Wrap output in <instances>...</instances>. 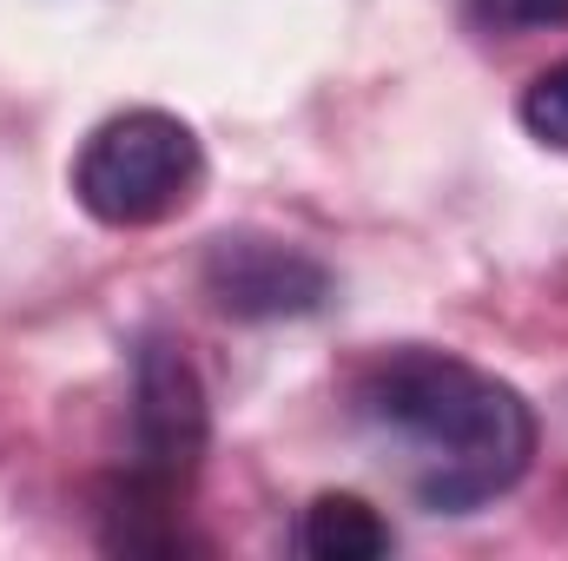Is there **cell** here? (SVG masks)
I'll return each instance as SVG.
<instances>
[{
    "mask_svg": "<svg viewBox=\"0 0 568 561\" xmlns=\"http://www.w3.org/2000/svg\"><path fill=\"white\" fill-rule=\"evenodd\" d=\"M351 417L429 516H469L509 496L536 456V410L523 390L429 344L364 364L351 384Z\"/></svg>",
    "mask_w": 568,
    "mask_h": 561,
    "instance_id": "1",
    "label": "cell"
},
{
    "mask_svg": "<svg viewBox=\"0 0 568 561\" xmlns=\"http://www.w3.org/2000/svg\"><path fill=\"white\" fill-rule=\"evenodd\" d=\"M199 185H205V152L185 120H172L159 106L100 120L73 159L80 212L113 232H145V225L179 218L199 198Z\"/></svg>",
    "mask_w": 568,
    "mask_h": 561,
    "instance_id": "2",
    "label": "cell"
},
{
    "mask_svg": "<svg viewBox=\"0 0 568 561\" xmlns=\"http://www.w3.org/2000/svg\"><path fill=\"white\" fill-rule=\"evenodd\" d=\"M212 442V410H205V384L185 357L179 337L145 330L133 350V456H126V482L159 496V502H185L199 462Z\"/></svg>",
    "mask_w": 568,
    "mask_h": 561,
    "instance_id": "3",
    "label": "cell"
},
{
    "mask_svg": "<svg viewBox=\"0 0 568 561\" xmlns=\"http://www.w3.org/2000/svg\"><path fill=\"white\" fill-rule=\"evenodd\" d=\"M199 278H205V297H212L225 317H245V324L311 317V310H324V297H331V272H324L304 245H284V238H265V232L212 238Z\"/></svg>",
    "mask_w": 568,
    "mask_h": 561,
    "instance_id": "4",
    "label": "cell"
},
{
    "mask_svg": "<svg viewBox=\"0 0 568 561\" xmlns=\"http://www.w3.org/2000/svg\"><path fill=\"white\" fill-rule=\"evenodd\" d=\"M297 549L311 561H377L390 555V522L364 496H317L297 522Z\"/></svg>",
    "mask_w": 568,
    "mask_h": 561,
    "instance_id": "5",
    "label": "cell"
},
{
    "mask_svg": "<svg viewBox=\"0 0 568 561\" xmlns=\"http://www.w3.org/2000/svg\"><path fill=\"white\" fill-rule=\"evenodd\" d=\"M523 126H529V140H542L549 152H568V60H556L549 73H536L529 86H523Z\"/></svg>",
    "mask_w": 568,
    "mask_h": 561,
    "instance_id": "6",
    "label": "cell"
},
{
    "mask_svg": "<svg viewBox=\"0 0 568 561\" xmlns=\"http://www.w3.org/2000/svg\"><path fill=\"white\" fill-rule=\"evenodd\" d=\"M469 7V27L476 33H496V40H523V33H542V27H568V0H463Z\"/></svg>",
    "mask_w": 568,
    "mask_h": 561,
    "instance_id": "7",
    "label": "cell"
}]
</instances>
